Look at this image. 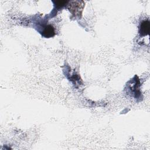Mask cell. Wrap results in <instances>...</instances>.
Masks as SVG:
<instances>
[{
	"instance_id": "cell-3",
	"label": "cell",
	"mask_w": 150,
	"mask_h": 150,
	"mask_svg": "<svg viewBox=\"0 0 150 150\" xmlns=\"http://www.w3.org/2000/svg\"><path fill=\"white\" fill-rule=\"evenodd\" d=\"M55 34L54 29L52 25H47L44 28V29L42 32V35L47 38L53 37Z\"/></svg>"
},
{
	"instance_id": "cell-1",
	"label": "cell",
	"mask_w": 150,
	"mask_h": 150,
	"mask_svg": "<svg viewBox=\"0 0 150 150\" xmlns=\"http://www.w3.org/2000/svg\"><path fill=\"white\" fill-rule=\"evenodd\" d=\"M80 1H73L71 2V5H70L69 10L71 12L75 15H79L81 13V12L83 9L84 4H80Z\"/></svg>"
},
{
	"instance_id": "cell-4",
	"label": "cell",
	"mask_w": 150,
	"mask_h": 150,
	"mask_svg": "<svg viewBox=\"0 0 150 150\" xmlns=\"http://www.w3.org/2000/svg\"><path fill=\"white\" fill-rule=\"evenodd\" d=\"M67 2H69V1H57L54 2V3L55 4V6L57 7V8H60L63 7Z\"/></svg>"
},
{
	"instance_id": "cell-2",
	"label": "cell",
	"mask_w": 150,
	"mask_h": 150,
	"mask_svg": "<svg viewBox=\"0 0 150 150\" xmlns=\"http://www.w3.org/2000/svg\"><path fill=\"white\" fill-rule=\"evenodd\" d=\"M149 21H142L139 25V33L142 36L149 35Z\"/></svg>"
}]
</instances>
